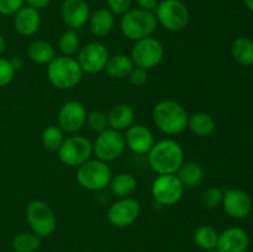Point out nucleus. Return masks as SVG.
Segmentation results:
<instances>
[{
  "label": "nucleus",
  "instance_id": "ddd939ff",
  "mask_svg": "<svg viewBox=\"0 0 253 252\" xmlns=\"http://www.w3.org/2000/svg\"><path fill=\"white\" fill-rule=\"evenodd\" d=\"M141 211V205L138 200L133 198H120L115 203L110 205L106 212L109 222L113 226L124 229L130 225H132L136 221Z\"/></svg>",
  "mask_w": 253,
  "mask_h": 252
},
{
  "label": "nucleus",
  "instance_id": "c9c22d12",
  "mask_svg": "<svg viewBox=\"0 0 253 252\" xmlns=\"http://www.w3.org/2000/svg\"><path fill=\"white\" fill-rule=\"evenodd\" d=\"M106 2H108V9L114 15H121V16L127 12L132 5V0H106Z\"/></svg>",
  "mask_w": 253,
  "mask_h": 252
},
{
  "label": "nucleus",
  "instance_id": "6ab92c4d",
  "mask_svg": "<svg viewBox=\"0 0 253 252\" xmlns=\"http://www.w3.org/2000/svg\"><path fill=\"white\" fill-rule=\"evenodd\" d=\"M41 26V14L31 6H22L14 15V27L22 36H32Z\"/></svg>",
  "mask_w": 253,
  "mask_h": 252
},
{
  "label": "nucleus",
  "instance_id": "1a4fd4ad",
  "mask_svg": "<svg viewBox=\"0 0 253 252\" xmlns=\"http://www.w3.org/2000/svg\"><path fill=\"white\" fill-rule=\"evenodd\" d=\"M126 147L125 137L120 131L108 127L98 133L93 145V153L96 160L103 162H113L124 153Z\"/></svg>",
  "mask_w": 253,
  "mask_h": 252
},
{
  "label": "nucleus",
  "instance_id": "412c9836",
  "mask_svg": "<svg viewBox=\"0 0 253 252\" xmlns=\"http://www.w3.org/2000/svg\"><path fill=\"white\" fill-rule=\"evenodd\" d=\"M106 115L109 127L116 131L127 130L135 121V110L128 104H118L113 106Z\"/></svg>",
  "mask_w": 253,
  "mask_h": 252
},
{
  "label": "nucleus",
  "instance_id": "e433bc0d",
  "mask_svg": "<svg viewBox=\"0 0 253 252\" xmlns=\"http://www.w3.org/2000/svg\"><path fill=\"white\" fill-rule=\"evenodd\" d=\"M128 78H130L131 84H133L135 86L143 85L147 82L148 78L147 69L135 66L132 68V71H131V73L128 74Z\"/></svg>",
  "mask_w": 253,
  "mask_h": 252
},
{
  "label": "nucleus",
  "instance_id": "4be33fe9",
  "mask_svg": "<svg viewBox=\"0 0 253 252\" xmlns=\"http://www.w3.org/2000/svg\"><path fill=\"white\" fill-rule=\"evenodd\" d=\"M135 67L130 56L126 54H115L109 57L104 71L106 72L110 78L113 79H124L128 77L132 68Z\"/></svg>",
  "mask_w": 253,
  "mask_h": 252
},
{
  "label": "nucleus",
  "instance_id": "c85d7f7f",
  "mask_svg": "<svg viewBox=\"0 0 253 252\" xmlns=\"http://www.w3.org/2000/svg\"><path fill=\"white\" fill-rule=\"evenodd\" d=\"M40 244V237L34 232H20L12 239L11 246L15 252H35Z\"/></svg>",
  "mask_w": 253,
  "mask_h": 252
},
{
  "label": "nucleus",
  "instance_id": "cd10ccee",
  "mask_svg": "<svg viewBox=\"0 0 253 252\" xmlns=\"http://www.w3.org/2000/svg\"><path fill=\"white\" fill-rule=\"evenodd\" d=\"M219 240V234L210 225H202L194 232V242L199 249L208 251L215 249Z\"/></svg>",
  "mask_w": 253,
  "mask_h": 252
},
{
  "label": "nucleus",
  "instance_id": "ea45409f",
  "mask_svg": "<svg viewBox=\"0 0 253 252\" xmlns=\"http://www.w3.org/2000/svg\"><path fill=\"white\" fill-rule=\"evenodd\" d=\"M4 49H5V40H4V37L0 35V57H1Z\"/></svg>",
  "mask_w": 253,
  "mask_h": 252
},
{
  "label": "nucleus",
  "instance_id": "58836bf2",
  "mask_svg": "<svg viewBox=\"0 0 253 252\" xmlns=\"http://www.w3.org/2000/svg\"><path fill=\"white\" fill-rule=\"evenodd\" d=\"M25 2L27 4V6H31L40 11L42 9H46L51 4V0H25Z\"/></svg>",
  "mask_w": 253,
  "mask_h": 252
},
{
  "label": "nucleus",
  "instance_id": "f704fd0d",
  "mask_svg": "<svg viewBox=\"0 0 253 252\" xmlns=\"http://www.w3.org/2000/svg\"><path fill=\"white\" fill-rule=\"evenodd\" d=\"M25 5V0H0V15H15Z\"/></svg>",
  "mask_w": 253,
  "mask_h": 252
},
{
  "label": "nucleus",
  "instance_id": "6e6552de",
  "mask_svg": "<svg viewBox=\"0 0 253 252\" xmlns=\"http://www.w3.org/2000/svg\"><path fill=\"white\" fill-rule=\"evenodd\" d=\"M57 152L62 163L68 167H79L90 160L93 145L84 136L72 135L64 138L63 143Z\"/></svg>",
  "mask_w": 253,
  "mask_h": 252
},
{
  "label": "nucleus",
  "instance_id": "c756f323",
  "mask_svg": "<svg viewBox=\"0 0 253 252\" xmlns=\"http://www.w3.org/2000/svg\"><path fill=\"white\" fill-rule=\"evenodd\" d=\"M58 47L63 56L72 57L78 53L81 48V42H79V36L76 30L68 29L64 31L58 40Z\"/></svg>",
  "mask_w": 253,
  "mask_h": 252
},
{
  "label": "nucleus",
  "instance_id": "39448f33",
  "mask_svg": "<svg viewBox=\"0 0 253 252\" xmlns=\"http://www.w3.org/2000/svg\"><path fill=\"white\" fill-rule=\"evenodd\" d=\"M113 173L108 163L100 160H89L77 169V182L84 189L98 192L109 187Z\"/></svg>",
  "mask_w": 253,
  "mask_h": 252
},
{
  "label": "nucleus",
  "instance_id": "393cba45",
  "mask_svg": "<svg viewBox=\"0 0 253 252\" xmlns=\"http://www.w3.org/2000/svg\"><path fill=\"white\" fill-rule=\"evenodd\" d=\"M188 127L199 137H207L214 132L215 120L210 114L199 111V113L192 114L188 118Z\"/></svg>",
  "mask_w": 253,
  "mask_h": 252
},
{
  "label": "nucleus",
  "instance_id": "2f4dec72",
  "mask_svg": "<svg viewBox=\"0 0 253 252\" xmlns=\"http://www.w3.org/2000/svg\"><path fill=\"white\" fill-rule=\"evenodd\" d=\"M86 124L94 132H101L109 127L108 115L100 110H93L86 116Z\"/></svg>",
  "mask_w": 253,
  "mask_h": 252
},
{
  "label": "nucleus",
  "instance_id": "f8f14e48",
  "mask_svg": "<svg viewBox=\"0 0 253 252\" xmlns=\"http://www.w3.org/2000/svg\"><path fill=\"white\" fill-rule=\"evenodd\" d=\"M109 51L100 42H89L81 47L77 53V61L83 73L95 74L104 71L109 59Z\"/></svg>",
  "mask_w": 253,
  "mask_h": 252
},
{
  "label": "nucleus",
  "instance_id": "a19ab883",
  "mask_svg": "<svg viewBox=\"0 0 253 252\" xmlns=\"http://www.w3.org/2000/svg\"><path fill=\"white\" fill-rule=\"evenodd\" d=\"M11 63H12V66H14V68H15V69H19L20 67H21L22 62L20 61V59H12Z\"/></svg>",
  "mask_w": 253,
  "mask_h": 252
},
{
  "label": "nucleus",
  "instance_id": "7c9ffc66",
  "mask_svg": "<svg viewBox=\"0 0 253 252\" xmlns=\"http://www.w3.org/2000/svg\"><path fill=\"white\" fill-rule=\"evenodd\" d=\"M64 141L63 131L59 126L51 125L46 127L42 133V145L48 151H58Z\"/></svg>",
  "mask_w": 253,
  "mask_h": 252
},
{
  "label": "nucleus",
  "instance_id": "a878e982",
  "mask_svg": "<svg viewBox=\"0 0 253 252\" xmlns=\"http://www.w3.org/2000/svg\"><path fill=\"white\" fill-rule=\"evenodd\" d=\"M177 177L184 188H195L204 179V169L199 163H183L182 167L178 169Z\"/></svg>",
  "mask_w": 253,
  "mask_h": 252
},
{
  "label": "nucleus",
  "instance_id": "a211bd4d",
  "mask_svg": "<svg viewBox=\"0 0 253 252\" xmlns=\"http://www.w3.org/2000/svg\"><path fill=\"white\" fill-rule=\"evenodd\" d=\"M250 239L241 227H229L219 235L216 249L219 252H246Z\"/></svg>",
  "mask_w": 253,
  "mask_h": 252
},
{
  "label": "nucleus",
  "instance_id": "aec40b11",
  "mask_svg": "<svg viewBox=\"0 0 253 252\" xmlns=\"http://www.w3.org/2000/svg\"><path fill=\"white\" fill-rule=\"evenodd\" d=\"M88 22L89 29L94 36L105 37L115 26V15L106 7H100L90 14Z\"/></svg>",
  "mask_w": 253,
  "mask_h": 252
},
{
  "label": "nucleus",
  "instance_id": "20e7f679",
  "mask_svg": "<svg viewBox=\"0 0 253 252\" xmlns=\"http://www.w3.org/2000/svg\"><path fill=\"white\" fill-rule=\"evenodd\" d=\"M157 24L155 12L130 9L121 16L120 30L126 39L136 42L152 36Z\"/></svg>",
  "mask_w": 253,
  "mask_h": 252
},
{
  "label": "nucleus",
  "instance_id": "79ce46f5",
  "mask_svg": "<svg viewBox=\"0 0 253 252\" xmlns=\"http://www.w3.org/2000/svg\"><path fill=\"white\" fill-rule=\"evenodd\" d=\"M244 2H245V5H246L247 9L253 11V0H244Z\"/></svg>",
  "mask_w": 253,
  "mask_h": 252
},
{
  "label": "nucleus",
  "instance_id": "423d86ee",
  "mask_svg": "<svg viewBox=\"0 0 253 252\" xmlns=\"http://www.w3.org/2000/svg\"><path fill=\"white\" fill-rule=\"evenodd\" d=\"M156 19L166 30L178 32L189 24V10L180 0H162L155 10Z\"/></svg>",
  "mask_w": 253,
  "mask_h": 252
},
{
  "label": "nucleus",
  "instance_id": "473e14b6",
  "mask_svg": "<svg viewBox=\"0 0 253 252\" xmlns=\"http://www.w3.org/2000/svg\"><path fill=\"white\" fill-rule=\"evenodd\" d=\"M224 198V192L217 187L208 188L202 195V203L208 209H214L217 208L222 203Z\"/></svg>",
  "mask_w": 253,
  "mask_h": 252
},
{
  "label": "nucleus",
  "instance_id": "37998d69",
  "mask_svg": "<svg viewBox=\"0 0 253 252\" xmlns=\"http://www.w3.org/2000/svg\"><path fill=\"white\" fill-rule=\"evenodd\" d=\"M205 252H219V250L216 249V247H215V249H211V250H208V251H205Z\"/></svg>",
  "mask_w": 253,
  "mask_h": 252
},
{
  "label": "nucleus",
  "instance_id": "bb28decb",
  "mask_svg": "<svg viewBox=\"0 0 253 252\" xmlns=\"http://www.w3.org/2000/svg\"><path fill=\"white\" fill-rule=\"evenodd\" d=\"M231 53L235 61L241 66H253V41L249 37H239L235 40Z\"/></svg>",
  "mask_w": 253,
  "mask_h": 252
},
{
  "label": "nucleus",
  "instance_id": "4c0bfd02",
  "mask_svg": "<svg viewBox=\"0 0 253 252\" xmlns=\"http://www.w3.org/2000/svg\"><path fill=\"white\" fill-rule=\"evenodd\" d=\"M158 0H136L138 9L146 10V11L153 12L158 5Z\"/></svg>",
  "mask_w": 253,
  "mask_h": 252
},
{
  "label": "nucleus",
  "instance_id": "72a5a7b5",
  "mask_svg": "<svg viewBox=\"0 0 253 252\" xmlns=\"http://www.w3.org/2000/svg\"><path fill=\"white\" fill-rule=\"evenodd\" d=\"M15 71L16 69L12 66L11 61L0 57V88L11 83L15 76Z\"/></svg>",
  "mask_w": 253,
  "mask_h": 252
},
{
  "label": "nucleus",
  "instance_id": "2eb2a0df",
  "mask_svg": "<svg viewBox=\"0 0 253 252\" xmlns=\"http://www.w3.org/2000/svg\"><path fill=\"white\" fill-rule=\"evenodd\" d=\"M90 9L85 0H63L61 17L71 30H78L89 21Z\"/></svg>",
  "mask_w": 253,
  "mask_h": 252
},
{
  "label": "nucleus",
  "instance_id": "f03ea898",
  "mask_svg": "<svg viewBox=\"0 0 253 252\" xmlns=\"http://www.w3.org/2000/svg\"><path fill=\"white\" fill-rule=\"evenodd\" d=\"M153 123L163 133L179 135L188 127L187 110L174 100H162L157 103L152 111Z\"/></svg>",
  "mask_w": 253,
  "mask_h": 252
},
{
  "label": "nucleus",
  "instance_id": "9b49d317",
  "mask_svg": "<svg viewBox=\"0 0 253 252\" xmlns=\"http://www.w3.org/2000/svg\"><path fill=\"white\" fill-rule=\"evenodd\" d=\"M184 189L177 174H161L153 180L151 192L158 204L169 207L182 199Z\"/></svg>",
  "mask_w": 253,
  "mask_h": 252
},
{
  "label": "nucleus",
  "instance_id": "b1692460",
  "mask_svg": "<svg viewBox=\"0 0 253 252\" xmlns=\"http://www.w3.org/2000/svg\"><path fill=\"white\" fill-rule=\"evenodd\" d=\"M27 56L36 64H49L56 58V49L49 42L36 40L27 48Z\"/></svg>",
  "mask_w": 253,
  "mask_h": 252
},
{
  "label": "nucleus",
  "instance_id": "9d476101",
  "mask_svg": "<svg viewBox=\"0 0 253 252\" xmlns=\"http://www.w3.org/2000/svg\"><path fill=\"white\" fill-rule=\"evenodd\" d=\"M131 59L133 64L145 69L157 67L165 57V47L160 40L150 36L136 41L131 49Z\"/></svg>",
  "mask_w": 253,
  "mask_h": 252
},
{
  "label": "nucleus",
  "instance_id": "7ed1b4c3",
  "mask_svg": "<svg viewBox=\"0 0 253 252\" xmlns=\"http://www.w3.org/2000/svg\"><path fill=\"white\" fill-rule=\"evenodd\" d=\"M83 77V71L78 61L69 56H58L47 64V78L57 89L67 90L79 84Z\"/></svg>",
  "mask_w": 253,
  "mask_h": 252
},
{
  "label": "nucleus",
  "instance_id": "dca6fc26",
  "mask_svg": "<svg viewBox=\"0 0 253 252\" xmlns=\"http://www.w3.org/2000/svg\"><path fill=\"white\" fill-rule=\"evenodd\" d=\"M222 207L225 212L234 219H245L252 209V200L246 192L241 189H229L224 193Z\"/></svg>",
  "mask_w": 253,
  "mask_h": 252
},
{
  "label": "nucleus",
  "instance_id": "5701e85b",
  "mask_svg": "<svg viewBox=\"0 0 253 252\" xmlns=\"http://www.w3.org/2000/svg\"><path fill=\"white\" fill-rule=\"evenodd\" d=\"M109 187L115 197L127 198L131 197L137 189V179L131 173H119L111 177Z\"/></svg>",
  "mask_w": 253,
  "mask_h": 252
},
{
  "label": "nucleus",
  "instance_id": "f3484780",
  "mask_svg": "<svg viewBox=\"0 0 253 252\" xmlns=\"http://www.w3.org/2000/svg\"><path fill=\"white\" fill-rule=\"evenodd\" d=\"M124 137H125L126 147L137 155H147L155 145L152 131L140 124L130 126L126 130V135Z\"/></svg>",
  "mask_w": 253,
  "mask_h": 252
},
{
  "label": "nucleus",
  "instance_id": "0eeeda50",
  "mask_svg": "<svg viewBox=\"0 0 253 252\" xmlns=\"http://www.w3.org/2000/svg\"><path fill=\"white\" fill-rule=\"evenodd\" d=\"M26 220L32 232L40 239L53 234L57 226V219L53 210L42 200H34L27 205Z\"/></svg>",
  "mask_w": 253,
  "mask_h": 252
},
{
  "label": "nucleus",
  "instance_id": "4468645a",
  "mask_svg": "<svg viewBox=\"0 0 253 252\" xmlns=\"http://www.w3.org/2000/svg\"><path fill=\"white\" fill-rule=\"evenodd\" d=\"M86 109L77 100H68L61 106L58 113V126L63 132H78L86 123Z\"/></svg>",
  "mask_w": 253,
  "mask_h": 252
},
{
  "label": "nucleus",
  "instance_id": "f257e3e1",
  "mask_svg": "<svg viewBox=\"0 0 253 252\" xmlns=\"http://www.w3.org/2000/svg\"><path fill=\"white\" fill-rule=\"evenodd\" d=\"M148 155V165L161 174H175L184 163V152L177 141L166 138L155 142Z\"/></svg>",
  "mask_w": 253,
  "mask_h": 252
}]
</instances>
